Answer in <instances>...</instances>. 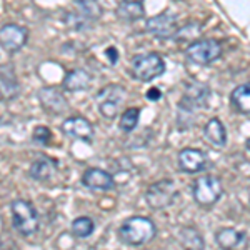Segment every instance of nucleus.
I'll use <instances>...</instances> for the list:
<instances>
[{
    "label": "nucleus",
    "mask_w": 250,
    "mask_h": 250,
    "mask_svg": "<svg viewBox=\"0 0 250 250\" xmlns=\"http://www.w3.org/2000/svg\"><path fill=\"white\" fill-rule=\"evenodd\" d=\"M157 229L155 224L148 217H130V219L124 220L122 225L119 227V237L124 244L127 245H144L150 242L155 237Z\"/></svg>",
    "instance_id": "1"
},
{
    "label": "nucleus",
    "mask_w": 250,
    "mask_h": 250,
    "mask_svg": "<svg viewBox=\"0 0 250 250\" xmlns=\"http://www.w3.org/2000/svg\"><path fill=\"white\" fill-rule=\"evenodd\" d=\"M132 75L140 82H150L165 72V62L160 54L150 52V54L135 55L130 62Z\"/></svg>",
    "instance_id": "2"
},
{
    "label": "nucleus",
    "mask_w": 250,
    "mask_h": 250,
    "mask_svg": "<svg viewBox=\"0 0 250 250\" xmlns=\"http://www.w3.org/2000/svg\"><path fill=\"white\" fill-rule=\"evenodd\" d=\"M12 224L22 235H32L39 229V213L35 207L27 200H14L10 205Z\"/></svg>",
    "instance_id": "3"
},
{
    "label": "nucleus",
    "mask_w": 250,
    "mask_h": 250,
    "mask_svg": "<svg viewBox=\"0 0 250 250\" xmlns=\"http://www.w3.org/2000/svg\"><path fill=\"white\" fill-rule=\"evenodd\" d=\"M222 193H224V185L215 175H202L192 185L193 200L202 207L213 205L222 197Z\"/></svg>",
    "instance_id": "4"
},
{
    "label": "nucleus",
    "mask_w": 250,
    "mask_h": 250,
    "mask_svg": "<svg viewBox=\"0 0 250 250\" xmlns=\"http://www.w3.org/2000/svg\"><path fill=\"white\" fill-rule=\"evenodd\" d=\"M125 97H127V90L122 85H117V83H110V85L100 88L95 97V104L100 115H104L105 119L117 117V112L125 102Z\"/></svg>",
    "instance_id": "5"
},
{
    "label": "nucleus",
    "mask_w": 250,
    "mask_h": 250,
    "mask_svg": "<svg viewBox=\"0 0 250 250\" xmlns=\"http://www.w3.org/2000/svg\"><path fill=\"white\" fill-rule=\"evenodd\" d=\"M185 55L197 65H210L222 55V45L213 39L193 40L185 48Z\"/></svg>",
    "instance_id": "6"
},
{
    "label": "nucleus",
    "mask_w": 250,
    "mask_h": 250,
    "mask_svg": "<svg viewBox=\"0 0 250 250\" xmlns=\"http://www.w3.org/2000/svg\"><path fill=\"white\" fill-rule=\"evenodd\" d=\"M177 197V188L172 180H159V182L152 184L145 192V200H147L148 207L154 210H162L173 204Z\"/></svg>",
    "instance_id": "7"
},
{
    "label": "nucleus",
    "mask_w": 250,
    "mask_h": 250,
    "mask_svg": "<svg viewBox=\"0 0 250 250\" xmlns=\"http://www.w3.org/2000/svg\"><path fill=\"white\" fill-rule=\"evenodd\" d=\"M29 30L19 23H5L0 27V47L9 54H15L27 43Z\"/></svg>",
    "instance_id": "8"
},
{
    "label": "nucleus",
    "mask_w": 250,
    "mask_h": 250,
    "mask_svg": "<svg viewBox=\"0 0 250 250\" xmlns=\"http://www.w3.org/2000/svg\"><path fill=\"white\" fill-rule=\"evenodd\" d=\"M145 30L148 34H152L157 39H172L179 34V23H177V17L173 14H160L155 15V17L148 19L147 23H145Z\"/></svg>",
    "instance_id": "9"
},
{
    "label": "nucleus",
    "mask_w": 250,
    "mask_h": 250,
    "mask_svg": "<svg viewBox=\"0 0 250 250\" xmlns=\"http://www.w3.org/2000/svg\"><path fill=\"white\" fill-rule=\"evenodd\" d=\"M60 130L63 132V135H67L68 139L74 140H82V142L90 144L94 140V127L88 122L85 117L82 115H74L63 120V124L60 125Z\"/></svg>",
    "instance_id": "10"
},
{
    "label": "nucleus",
    "mask_w": 250,
    "mask_h": 250,
    "mask_svg": "<svg viewBox=\"0 0 250 250\" xmlns=\"http://www.w3.org/2000/svg\"><path fill=\"white\" fill-rule=\"evenodd\" d=\"M37 99L45 112L54 115H60L68 110V102L63 92L57 87H42L37 94Z\"/></svg>",
    "instance_id": "11"
},
{
    "label": "nucleus",
    "mask_w": 250,
    "mask_h": 250,
    "mask_svg": "<svg viewBox=\"0 0 250 250\" xmlns=\"http://www.w3.org/2000/svg\"><path fill=\"white\" fill-rule=\"evenodd\" d=\"M210 95V88L202 82H193L187 85V90L180 100V110L184 112H195L197 108L204 107Z\"/></svg>",
    "instance_id": "12"
},
{
    "label": "nucleus",
    "mask_w": 250,
    "mask_h": 250,
    "mask_svg": "<svg viewBox=\"0 0 250 250\" xmlns=\"http://www.w3.org/2000/svg\"><path fill=\"white\" fill-rule=\"evenodd\" d=\"M179 167L182 172H187V173H199L205 170L207 167L208 160H207V155L204 154L202 150L199 148H184V150L179 152Z\"/></svg>",
    "instance_id": "13"
},
{
    "label": "nucleus",
    "mask_w": 250,
    "mask_h": 250,
    "mask_svg": "<svg viewBox=\"0 0 250 250\" xmlns=\"http://www.w3.org/2000/svg\"><path fill=\"white\" fill-rule=\"evenodd\" d=\"M82 184L85 187L92 188V190H110L112 187L115 185L114 177L110 175L108 172L102 170V168L92 167L88 170L83 172L82 175Z\"/></svg>",
    "instance_id": "14"
},
{
    "label": "nucleus",
    "mask_w": 250,
    "mask_h": 250,
    "mask_svg": "<svg viewBox=\"0 0 250 250\" xmlns=\"http://www.w3.org/2000/svg\"><path fill=\"white\" fill-rule=\"evenodd\" d=\"M20 94V83L12 65L0 67V99L12 100Z\"/></svg>",
    "instance_id": "15"
},
{
    "label": "nucleus",
    "mask_w": 250,
    "mask_h": 250,
    "mask_svg": "<svg viewBox=\"0 0 250 250\" xmlns=\"http://www.w3.org/2000/svg\"><path fill=\"white\" fill-rule=\"evenodd\" d=\"M92 83V75L85 68H72L63 77V90L67 92H80L87 90Z\"/></svg>",
    "instance_id": "16"
},
{
    "label": "nucleus",
    "mask_w": 250,
    "mask_h": 250,
    "mask_svg": "<svg viewBox=\"0 0 250 250\" xmlns=\"http://www.w3.org/2000/svg\"><path fill=\"white\" fill-rule=\"evenodd\" d=\"M59 165L54 159L47 155H40L32 162L30 165V177L34 180H39V182H43V180H48L57 173Z\"/></svg>",
    "instance_id": "17"
},
{
    "label": "nucleus",
    "mask_w": 250,
    "mask_h": 250,
    "mask_svg": "<svg viewBox=\"0 0 250 250\" xmlns=\"http://www.w3.org/2000/svg\"><path fill=\"white\" fill-rule=\"evenodd\" d=\"M245 232H240L232 227H224L215 233V240L220 249L224 250H237L245 242Z\"/></svg>",
    "instance_id": "18"
},
{
    "label": "nucleus",
    "mask_w": 250,
    "mask_h": 250,
    "mask_svg": "<svg viewBox=\"0 0 250 250\" xmlns=\"http://www.w3.org/2000/svg\"><path fill=\"white\" fill-rule=\"evenodd\" d=\"M204 135L207 139V142H210L215 147H224L227 144V130H225V125L222 124L220 119L213 117L208 120L204 127Z\"/></svg>",
    "instance_id": "19"
},
{
    "label": "nucleus",
    "mask_w": 250,
    "mask_h": 250,
    "mask_svg": "<svg viewBox=\"0 0 250 250\" xmlns=\"http://www.w3.org/2000/svg\"><path fill=\"white\" fill-rule=\"evenodd\" d=\"M115 14L119 19L125 20V22H135V20L144 19L145 15V9L144 3L139 2V0H124L117 5Z\"/></svg>",
    "instance_id": "20"
},
{
    "label": "nucleus",
    "mask_w": 250,
    "mask_h": 250,
    "mask_svg": "<svg viewBox=\"0 0 250 250\" xmlns=\"http://www.w3.org/2000/svg\"><path fill=\"white\" fill-rule=\"evenodd\" d=\"M230 104L233 110L240 114H250V82L235 87L230 94Z\"/></svg>",
    "instance_id": "21"
},
{
    "label": "nucleus",
    "mask_w": 250,
    "mask_h": 250,
    "mask_svg": "<svg viewBox=\"0 0 250 250\" xmlns=\"http://www.w3.org/2000/svg\"><path fill=\"white\" fill-rule=\"evenodd\" d=\"M179 240L180 245L185 250H204L205 247V240L200 235V232L193 227H184L179 232Z\"/></svg>",
    "instance_id": "22"
},
{
    "label": "nucleus",
    "mask_w": 250,
    "mask_h": 250,
    "mask_svg": "<svg viewBox=\"0 0 250 250\" xmlns=\"http://www.w3.org/2000/svg\"><path fill=\"white\" fill-rule=\"evenodd\" d=\"M139 119H140V108L139 107L127 108V110L122 114V117H120V122H119L120 130L130 134L132 130H135L137 124H139Z\"/></svg>",
    "instance_id": "23"
},
{
    "label": "nucleus",
    "mask_w": 250,
    "mask_h": 250,
    "mask_svg": "<svg viewBox=\"0 0 250 250\" xmlns=\"http://www.w3.org/2000/svg\"><path fill=\"white\" fill-rule=\"evenodd\" d=\"M75 7L79 9L80 14L83 15V17H87L88 20H97L102 15V7H100V3L97 2H88V0H75Z\"/></svg>",
    "instance_id": "24"
},
{
    "label": "nucleus",
    "mask_w": 250,
    "mask_h": 250,
    "mask_svg": "<svg viewBox=\"0 0 250 250\" xmlns=\"http://www.w3.org/2000/svg\"><path fill=\"white\" fill-rule=\"evenodd\" d=\"M92 232H94V220L88 219V217H79V219L72 222V233L75 237L85 239Z\"/></svg>",
    "instance_id": "25"
},
{
    "label": "nucleus",
    "mask_w": 250,
    "mask_h": 250,
    "mask_svg": "<svg viewBox=\"0 0 250 250\" xmlns=\"http://www.w3.org/2000/svg\"><path fill=\"white\" fill-rule=\"evenodd\" d=\"M63 22H65L72 30H83L92 23L90 20H88L87 17H83L80 12H77V14H74V12H67V14L63 15Z\"/></svg>",
    "instance_id": "26"
},
{
    "label": "nucleus",
    "mask_w": 250,
    "mask_h": 250,
    "mask_svg": "<svg viewBox=\"0 0 250 250\" xmlns=\"http://www.w3.org/2000/svg\"><path fill=\"white\" fill-rule=\"evenodd\" d=\"M50 140H52L50 128L43 127V125H39V127L34 128V142H37L40 145H47Z\"/></svg>",
    "instance_id": "27"
},
{
    "label": "nucleus",
    "mask_w": 250,
    "mask_h": 250,
    "mask_svg": "<svg viewBox=\"0 0 250 250\" xmlns=\"http://www.w3.org/2000/svg\"><path fill=\"white\" fill-rule=\"evenodd\" d=\"M105 54H107L108 60H110V63H115L117 60H119V52H117L114 47H108L105 50Z\"/></svg>",
    "instance_id": "28"
},
{
    "label": "nucleus",
    "mask_w": 250,
    "mask_h": 250,
    "mask_svg": "<svg viewBox=\"0 0 250 250\" xmlns=\"http://www.w3.org/2000/svg\"><path fill=\"white\" fill-rule=\"evenodd\" d=\"M147 97H148V99H150V100H160V97H162V94H160L159 88L152 87L150 90L147 92Z\"/></svg>",
    "instance_id": "29"
},
{
    "label": "nucleus",
    "mask_w": 250,
    "mask_h": 250,
    "mask_svg": "<svg viewBox=\"0 0 250 250\" xmlns=\"http://www.w3.org/2000/svg\"><path fill=\"white\" fill-rule=\"evenodd\" d=\"M247 148H249V152H250V139L247 140Z\"/></svg>",
    "instance_id": "30"
},
{
    "label": "nucleus",
    "mask_w": 250,
    "mask_h": 250,
    "mask_svg": "<svg viewBox=\"0 0 250 250\" xmlns=\"http://www.w3.org/2000/svg\"><path fill=\"white\" fill-rule=\"evenodd\" d=\"M249 195H250V190H249Z\"/></svg>",
    "instance_id": "31"
}]
</instances>
